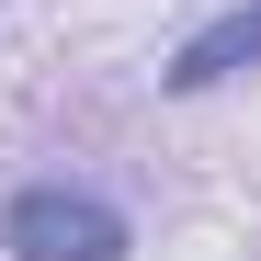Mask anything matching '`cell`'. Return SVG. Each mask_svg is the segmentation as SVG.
<instances>
[{
  "instance_id": "6da1fadb",
  "label": "cell",
  "mask_w": 261,
  "mask_h": 261,
  "mask_svg": "<svg viewBox=\"0 0 261 261\" xmlns=\"http://www.w3.org/2000/svg\"><path fill=\"white\" fill-rule=\"evenodd\" d=\"M0 250L12 261H137V227L91 182H23L0 204Z\"/></svg>"
},
{
  "instance_id": "7a4b0ae2",
  "label": "cell",
  "mask_w": 261,
  "mask_h": 261,
  "mask_svg": "<svg viewBox=\"0 0 261 261\" xmlns=\"http://www.w3.org/2000/svg\"><path fill=\"white\" fill-rule=\"evenodd\" d=\"M239 68H261V0H227L216 23H193L182 46H170L159 91H216V80H239Z\"/></svg>"
}]
</instances>
